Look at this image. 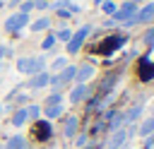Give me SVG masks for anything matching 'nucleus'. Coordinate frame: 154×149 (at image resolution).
Listing matches in <instances>:
<instances>
[{
    "instance_id": "obj_29",
    "label": "nucleus",
    "mask_w": 154,
    "mask_h": 149,
    "mask_svg": "<svg viewBox=\"0 0 154 149\" xmlns=\"http://www.w3.org/2000/svg\"><path fill=\"white\" fill-rule=\"evenodd\" d=\"M65 65H67V60H65V58H55V60H53V65H51V67H53V70H55V72H60V70H63V67H65Z\"/></svg>"
},
{
    "instance_id": "obj_34",
    "label": "nucleus",
    "mask_w": 154,
    "mask_h": 149,
    "mask_svg": "<svg viewBox=\"0 0 154 149\" xmlns=\"http://www.w3.org/2000/svg\"><path fill=\"white\" fill-rule=\"evenodd\" d=\"M12 2H14V5H17V2H24V0H12Z\"/></svg>"
},
{
    "instance_id": "obj_7",
    "label": "nucleus",
    "mask_w": 154,
    "mask_h": 149,
    "mask_svg": "<svg viewBox=\"0 0 154 149\" xmlns=\"http://www.w3.org/2000/svg\"><path fill=\"white\" fill-rule=\"evenodd\" d=\"M26 24H29V14H24V12H14V14H10L5 19V29L12 31V34H17L19 29H24Z\"/></svg>"
},
{
    "instance_id": "obj_3",
    "label": "nucleus",
    "mask_w": 154,
    "mask_h": 149,
    "mask_svg": "<svg viewBox=\"0 0 154 149\" xmlns=\"http://www.w3.org/2000/svg\"><path fill=\"white\" fill-rule=\"evenodd\" d=\"M43 67H46L43 58H31V55H26V58H17V70H19V72H24V74L43 72Z\"/></svg>"
},
{
    "instance_id": "obj_24",
    "label": "nucleus",
    "mask_w": 154,
    "mask_h": 149,
    "mask_svg": "<svg viewBox=\"0 0 154 149\" xmlns=\"http://www.w3.org/2000/svg\"><path fill=\"white\" fill-rule=\"evenodd\" d=\"M53 46H55V34H48V36L41 41V48H43V50H51Z\"/></svg>"
},
{
    "instance_id": "obj_19",
    "label": "nucleus",
    "mask_w": 154,
    "mask_h": 149,
    "mask_svg": "<svg viewBox=\"0 0 154 149\" xmlns=\"http://www.w3.org/2000/svg\"><path fill=\"white\" fill-rule=\"evenodd\" d=\"M152 132H154V118L149 115V118H147V120H142V125L137 127V135H140V137H149Z\"/></svg>"
},
{
    "instance_id": "obj_6",
    "label": "nucleus",
    "mask_w": 154,
    "mask_h": 149,
    "mask_svg": "<svg viewBox=\"0 0 154 149\" xmlns=\"http://www.w3.org/2000/svg\"><path fill=\"white\" fill-rule=\"evenodd\" d=\"M135 14H137V5L130 2V0H125V2L118 5V10L113 12V19H111V22H123V24H128Z\"/></svg>"
},
{
    "instance_id": "obj_26",
    "label": "nucleus",
    "mask_w": 154,
    "mask_h": 149,
    "mask_svg": "<svg viewBox=\"0 0 154 149\" xmlns=\"http://www.w3.org/2000/svg\"><path fill=\"white\" fill-rule=\"evenodd\" d=\"M142 38H144V46H149V48H152V46H154V26H152V29H147Z\"/></svg>"
},
{
    "instance_id": "obj_27",
    "label": "nucleus",
    "mask_w": 154,
    "mask_h": 149,
    "mask_svg": "<svg viewBox=\"0 0 154 149\" xmlns=\"http://www.w3.org/2000/svg\"><path fill=\"white\" fill-rule=\"evenodd\" d=\"M51 103H63V96H60V91H53V94L46 99V106H51Z\"/></svg>"
},
{
    "instance_id": "obj_32",
    "label": "nucleus",
    "mask_w": 154,
    "mask_h": 149,
    "mask_svg": "<svg viewBox=\"0 0 154 149\" xmlns=\"http://www.w3.org/2000/svg\"><path fill=\"white\" fill-rule=\"evenodd\" d=\"M7 53H10V50H7V48H5V46H2V43H0V60H2V58H5V55H7Z\"/></svg>"
},
{
    "instance_id": "obj_5",
    "label": "nucleus",
    "mask_w": 154,
    "mask_h": 149,
    "mask_svg": "<svg viewBox=\"0 0 154 149\" xmlns=\"http://www.w3.org/2000/svg\"><path fill=\"white\" fill-rule=\"evenodd\" d=\"M75 70H77L75 65H65L60 72L51 74V82H48V84H51V87H55V91H58L60 87H65L67 82H72V79H75Z\"/></svg>"
},
{
    "instance_id": "obj_20",
    "label": "nucleus",
    "mask_w": 154,
    "mask_h": 149,
    "mask_svg": "<svg viewBox=\"0 0 154 149\" xmlns=\"http://www.w3.org/2000/svg\"><path fill=\"white\" fill-rule=\"evenodd\" d=\"M26 120H29L26 108H17L14 115H12V125H14V127H22V125H26Z\"/></svg>"
},
{
    "instance_id": "obj_1",
    "label": "nucleus",
    "mask_w": 154,
    "mask_h": 149,
    "mask_svg": "<svg viewBox=\"0 0 154 149\" xmlns=\"http://www.w3.org/2000/svg\"><path fill=\"white\" fill-rule=\"evenodd\" d=\"M137 132V127L135 125H128V127H120V130H113L111 132V137H108V142H106V147L108 149H120L132 135Z\"/></svg>"
},
{
    "instance_id": "obj_25",
    "label": "nucleus",
    "mask_w": 154,
    "mask_h": 149,
    "mask_svg": "<svg viewBox=\"0 0 154 149\" xmlns=\"http://www.w3.org/2000/svg\"><path fill=\"white\" fill-rule=\"evenodd\" d=\"M70 36H72V31H70V29H60V31L55 34V41H65V43H67V41H70Z\"/></svg>"
},
{
    "instance_id": "obj_22",
    "label": "nucleus",
    "mask_w": 154,
    "mask_h": 149,
    "mask_svg": "<svg viewBox=\"0 0 154 149\" xmlns=\"http://www.w3.org/2000/svg\"><path fill=\"white\" fill-rule=\"evenodd\" d=\"M24 108H26V115H29V120H38V115H41V106L31 103V106H24Z\"/></svg>"
},
{
    "instance_id": "obj_10",
    "label": "nucleus",
    "mask_w": 154,
    "mask_h": 149,
    "mask_svg": "<svg viewBox=\"0 0 154 149\" xmlns=\"http://www.w3.org/2000/svg\"><path fill=\"white\" fill-rule=\"evenodd\" d=\"M51 135H53L51 123H48V120H38V123H36V127H34V137H36L38 142H48V139H51Z\"/></svg>"
},
{
    "instance_id": "obj_21",
    "label": "nucleus",
    "mask_w": 154,
    "mask_h": 149,
    "mask_svg": "<svg viewBox=\"0 0 154 149\" xmlns=\"http://www.w3.org/2000/svg\"><path fill=\"white\" fill-rule=\"evenodd\" d=\"M48 26H51V19H48V17H38V19L31 22V31H36V34H38V31H46Z\"/></svg>"
},
{
    "instance_id": "obj_11",
    "label": "nucleus",
    "mask_w": 154,
    "mask_h": 149,
    "mask_svg": "<svg viewBox=\"0 0 154 149\" xmlns=\"http://www.w3.org/2000/svg\"><path fill=\"white\" fill-rule=\"evenodd\" d=\"M48 82H51V74L43 70V72L31 74V79L26 82V87H31V89H43V87H48Z\"/></svg>"
},
{
    "instance_id": "obj_38",
    "label": "nucleus",
    "mask_w": 154,
    "mask_h": 149,
    "mask_svg": "<svg viewBox=\"0 0 154 149\" xmlns=\"http://www.w3.org/2000/svg\"><path fill=\"white\" fill-rule=\"evenodd\" d=\"M0 149H2V144H0Z\"/></svg>"
},
{
    "instance_id": "obj_4",
    "label": "nucleus",
    "mask_w": 154,
    "mask_h": 149,
    "mask_svg": "<svg viewBox=\"0 0 154 149\" xmlns=\"http://www.w3.org/2000/svg\"><path fill=\"white\" fill-rule=\"evenodd\" d=\"M125 41H128V38H125L123 34H116V36H108V38H103V41H101V43H99L94 50H96L99 55H111L113 50H118L120 46H125Z\"/></svg>"
},
{
    "instance_id": "obj_15",
    "label": "nucleus",
    "mask_w": 154,
    "mask_h": 149,
    "mask_svg": "<svg viewBox=\"0 0 154 149\" xmlns=\"http://www.w3.org/2000/svg\"><path fill=\"white\" fill-rule=\"evenodd\" d=\"M2 149H29V144H26V139H24L22 135H12Z\"/></svg>"
},
{
    "instance_id": "obj_12",
    "label": "nucleus",
    "mask_w": 154,
    "mask_h": 149,
    "mask_svg": "<svg viewBox=\"0 0 154 149\" xmlns=\"http://www.w3.org/2000/svg\"><path fill=\"white\" fill-rule=\"evenodd\" d=\"M89 96V84H75V89L70 91V103H82Z\"/></svg>"
},
{
    "instance_id": "obj_2",
    "label": "nucleus",
    "mask_w": 154,
    "mask_h": 149,
    "mask_svg": "<svg viewBox=\"0 0 154 149\" xmlns=\"http://www.w3.org/2000/svg\"><path fill=\"white\" fill-rule=\"evenodd\" d=\"M91 34V24H84V26H79L77 29V34H72L70 36V41H67V46H65V50L70 53V55H75L82 46H84V41H87V36Z\"/></svg>"
},
{
    "instance_id": "obj_33",
    "label": "nucleus",
    "mask_w": 154,
    "mask_h": 149,
    "mask_svg": "<svg viewBox=\"0 0 154 149\" xmlns=\"http://www.w3.org/2000/svg\"><path fill=\"white\" fill-rule=\"evenodd\" d=\"M152 118H154V103H152Z\"/></svg>"
},
{
    "instance_id": "obj_31",
    "label": "nucleus",
    "mask_w": 154,
    "mask_h": 149,
    "mask_svg": "<svg viewBox=\"0 0 154 149\" xmlns=\"http://www.w3.org/2000/svg\"><path fill=\"white\" fill-rule=\"evenodd\" d=\"M87 142H89V137H87V135H79V137H77V147H79V149H84V147H87Z\"/></svg>"
},
{
    "instance_id": "obj_9",
    "label": "nucleus",
    "mask_w": 154,
    "mask_h": 149,
    "mask_svg": "<svg viewBox=\"0 0 154 149\" xmlns=\"http://www.w3.org/2000/svg\"><path fill=\"white\" fill-rule=\"evenodd\" d=\"M96 74V70H94V65H89V62H84V65H79L77 70H75V82L77 84H87L91 77Z\"/></svg>"
},
{
    "instance_id": "obj_14",
    "label": "nucleus",
    "mask_w": 154,
    "mask_h": 149,
    "mask_svg": "<svg viewBox=\"0 0 154 149\" xmlns=\"http://www.w3.org/2000/svg\"><path fill=\"white\" fill-rule=\"evenodd\" d=\"M116 82H118V74H113V72H111L108 77H103V82H101V87H99V96H96V99L101 101V99H103V96L111 91V87H113Z\"/></svg>"
},
{
    "instance_id": "obj_30",
    "label": "nucleus",
    "mask_w": 154,
    "mask_h": 149,
    "mask_svg": "<svg viewBox=\"0 0 154 149\" xmlns=\"http://www.w3.org/2000/svg\"><path fill=\"white\" fill-rule=\"evenodd\" d=\"M34 7L36 10H46V7H51V2L48 0H34Z\"/></svg>"
},
{
    "instance_id": "obj_28",
    "label": "nucleus",
    "mask_w": 154,
    "mask_h": 149,
    "mask_svg": "<svg viewBox=\"0 0 154 149\" xmlns=\"http://www.w3.org/2000/svg\"><path fill=\"white\" fill-rule=\"evenodd\" d=\"M34 10V0H24L22 5H19V12H24V14H29Z\"/></svg>"
},
{
    "instance_id": "obj_23",
    "label": "nucleus",
    "mask_w": 154,
    "mask_h": 149,
    "mask_svg": "<svg viewBox=\"0 0 154 149\" xmlns=\"http://www.w3.org/2000/svg\"><path fill=\"white\" fill-rule=\"evenodd\" d=\"M101 10H103L106 14H111V17H113V12L118 10V5H116L113 0H103V2H101Z\"/></svg>"
},
{
    "instance_id": "obj_18",
    "label": "nucleus",
    "mask_w": 154,
    "mask_h": 149,
    "mask_svg": "<svg viewBox=\"0 0 154 149\" xmlns=\"http://www.w3.org/2000/svg\"><path fill=\"white\" fill-rule=\"evenodd\" d=\"M41 113L48 118V120H53V118H58V115H63V103H51V106H46V108H41Z\"/></svg>"
},
{
    "instance_id": "obj_16",
    "label": "nucleus",
    "mask_w": 154,
    "mask_h": 149,
    "mask_svg": "<svg viewBox=\"0 0 154 149\" xmlns=\"http://www.w3.org/2000/svg\"><path fill=\"white\" fill-rule=\"evenodd\" d=\"M77 127H79L77 115H70V118L65 120V130H63V135H65V137H75V135H77Z\"/></svg>"
},
{
    "instance_id": "obj_8",
    "label": "nucleus",
    "mask_w": 154,
    "mask_h": 149,
    "mask_svg": "<svg viewBox=\"0 0 154 149\" xmlns=\"http://www.w3.org/2000/svg\"><path fill=\"white\" fill-rule=\"evenodd\" d=\"M154 19V2H147L142 10H137V14L125 24V26H132V24H149Z\"/></svg>"
},
{
    "instance_id": "obj_37",
    "label": "nucleus",
    "mask_w": 154,
    "mask_h": 149,
    "mask_svg": "<svg viewBox=\"0 0 154 149\" xmlns=\"http://www.w3.org/2000/svg\"><path fill=\"white\" fill-rule=\"evenodd\" d=\"M0 7H2V0H0Z\"/></svg>"
},
{
    "instance_id": "obj_35",
    "label": "nucleus",
    "mask_w": 154,
    "mask_h": 149,
    "mask_svg": "<svg viewBox=\"0 0 154 149\" xmlns=\"http://www.w3.org/2000/svg\"><path fill=\"white\" fill-rule=\"evenodd\" d=\"M130 2H135V5H137V2H140V0H130Z\"/></svg>"
},
{
    "instance_id": "obj_17",
    "label": "nucleus",
    "mask_w": 154,
    "mask_h": 149,
    "mask_svg": "<svg viewBox=\"0 0 154 149\" xmlns=\"http://www.w3.org/2000/svg\"><path fill=\"white\" fill-rule=\"evenodd\" d=\"M140 77H142L144 82L154 77V65H152L147 58H142V60H140Z\"/></svg>"
},
{
    "instance_id": "obj_13",
    "label": "nucleus",
    "mask_w": 154,
    "mask_h": 149,
    "mask_svg": "<svg viewBox=\"0 0 154 149\" xmlns=\"http://www.w3.org/2000/svg\"><path fill=\"white\" fill-rule=\"evenodd\" d=\"M142 108H144V99H140L137 103H132V106L128 108V113H123V115H125V125H132V123H135V120L140 118Z\"/></svg>"
},
{
    "instance_id": "obj_36",
    "label": "nucleus",
    "mask_w": 154,
    "mask_h": 149,
    "mask_svg": "<svg viewBox=\"0 0 154 149\" xmlns=\"http://www.w3.org/2000/svg\"><path fill=\"white\" fill-rule=\"evenodd\" d=\"M0 113H2V103H0Z\"/></svg>"
}]
</instances>
